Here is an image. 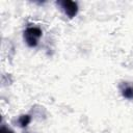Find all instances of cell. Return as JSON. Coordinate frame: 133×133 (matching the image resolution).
Wrapping results in <instances>:
<instances>
[{"label": "cell", "mask_w": 133, "mask_h": 133, "mask_svg": "<svg viewBox=\"0 0 133 133\" xmlns=\"http://www.w3.org/2000/svg\"><path fill=\"white\" fill-rule=\"evenodd\" d=\"M41 36V31L37 28H29L26 31V39L30 45H35L38 37Z\"/></svg>", "instance_id": "cell-1"}, {"label": "cell", "mask_w": 133, "mask_h": 133, "mask_svg": "<svg viewBox=\"0 0 133 133\" xmlns=\"http://www.w3.org/2000/svg\"><path fill=\"white\" fill-rule=\"evenodd\" d=\"M63 5L65 7V11L69 16H73L74 14H76V4L73 2H63Z\"/></svg>", "instance_id": "cell-2"}]
</instances>
